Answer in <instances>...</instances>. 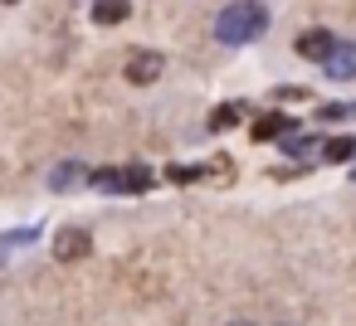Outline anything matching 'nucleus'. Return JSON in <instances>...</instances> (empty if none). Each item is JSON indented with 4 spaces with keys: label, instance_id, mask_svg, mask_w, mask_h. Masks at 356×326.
<instances>
[{
    "label": "nucleus",
    "instance_id": "obj_13",
    "mask_svg": "<svg viewBox=\"0 0 356 326\" xmlns=\"http://www.w3.org/2000/svg\"><path fill=\"white\" fill-rule=\"evenodd\" d=\"M0 6H20V0H0Z\"/></svg>",
    "mask_w": 356,
    "mask_h": 326
},
{
    "label": "nucleus",
    "instance_id": "obj_4",
    "mask_svg": "<svg viewBox=\"0 0 356 326\" xmlns=\"http://www.w3.org/2000/svg\"><path fill=\"white\" fill-rule=\"evenodd\" d=\"M332 44H337V35H327V30H302V35H298V59L322 64V59L332 54Z\"/></svg>",
    "mask_w": 356,
    "mask_h": 326
},
{
    "label": "nucleus",
    "instance_id": "obj_12",
    "mask_svg": "<svg viewBox=\"0 0 356 326\" xmlns=\"http://www.w3.org/2000/svg\"><path fill=\"white\" fill-rule=\"evenodd\" d=\"M229 326H254V321H229Z\"/></svg>",
    "mask_w": 356,
    "mask_h": 326
},
{
    "label": "nucleus",
    "instance_id": "obj_3",
    "mask_svg": "<svg viewBox=\"0 0 356 326\" xmlns=\"http://www.w3.org/2000/svg\"><path fill=\"white\" fill-rule=\"evenodd\" d=\"M322 74H327L332 83H351V78H356V44L337 40V44H332V54L322 59Z\"/></svg>",
    "mask_w": 356,
    "mask_h": 326
},
{
    "label": "nucleus",
    "instance_id": "obj_5",
    "mask_svg": "<svg viewBox=\"0 0 356 326\" xmlns=\"http://www.w3.org/2000/svg\"><path fill=\"white\" fill-rule=\"evenodd\" d=\"M166 74V59L161 54H132L127 59V83H156Z\"/></svg>",
    "mask_w": 356,
    "mask_h": 326
},
{
    "label": "nucleus",
    "instance_id": "obj_11",
    "mask_svg": "<svg viewBox=\"0 0 356 326\" xmlns=\"http://www.w3.org/2000/svg\"><path fill=\"white\" fill-rule=\"evenodd\" d=\"M234 117H239V108H220V112H215V132H220V127H229Z\"/></svg>",
    "mask_w": 356,
    "mask_h": 326
},
{
    "label": "nucleus",
    "instance_id": "obj_10",
    "mask_svg": "<svg viewBox=\"0 0 356 326\" xmlns=\"http://www.w3.org/2000/svg\"><path fill=\"white\" fill-rule=\"evenodd\" d=\"M312 146H317V137H307V132H293V137H283V151H288V156H307Z\"/></svg>",
    "mask_w": 356,
    "mask_h": 326
},
{
    "label": "nucleus",
    "instance_id": "obj_6",
    "mask_svg": "<svg viewBox=\"0 0 356 326\" xmlns=\"http://www.w3.org/2000/svg\"><path fill=\"white\" fill-rule=\"evenodd\" d=\"M293 132H298V122L283 117V112H268V117L254 122V141H283V137H293Z\"/></svg>",
    "mask_w": 356,
    "mask_h": 326
},
{
    "label": "nucleus",
    "instance_id": "obj_1",
    "mask_svg": "<svg viewBox=\"0 0 356 326\" xmlns=\"http://www.w3.org/2000/svg\"><path fill=\"white\" fill-rule=\"evenodd\" d=\"M268 35V6L259 0H234L215 15V40L229 44V49H244V44H259Z\"/></svg>",
    "mask_w": 356,
    "mask_h": 326
},
{
    "label": "nucleus",
    "instance_id": "obj_9",
    "mask_svg": "<svg viewBox=\"0 0 356 326\" xmlns=\"http://www.w3.org/2000/svg\"><path fill=\"white\" fill-rule=\"evenodd\" d=\"M351 156H356V137H337L322 146V161H351Z\"/></svg>",
    "mask_w": 356,
    "mask_h": 326
},
{
    "label": "nucleus",
    "instance_id": "obj_7",
    "mask_svg": "<svg viewBox=\"0 0 356 326\" xmlns=\"http://www.w3.org/2000/svg\"><path fill=\"white\" fill-rule=\"evenodd\" d=\"M83 180H88V171H83L79 161H64V166H54V171H49V190H59V195H64V190H74V185H83Z\"/></svg>",
    "mask_w": 356,
    "mask_h": 326
},
{
    "label": "nucleus",
    "instance_id": "obj_8",
    "mask_svg": "<svg viewBox=\"0 0 356 326\" xmlns=\"http://www.w3.org/2000/svg\"><path fill=\"white\" fill-rule=\"evenodd\" d=\"M127 15H132L127 0H93V20H98V25H122Z\"/></svg>",
    "mask_w": 356,
    "mask_h": 326
},
{
    "label": "nucleus",
    "instance_id": "obj_2",
    "mask_svg": "<svg viewBox=\"0 0 356 326\" xmlns=\"http://www.w3.org/2000/svg\"><path fill=\"white\" fill-rule=\"evenodd\" d=\"M88 248H93V239H88V229H79V224H64V229L54 234V258H59V263H79Z\"/></svg>",
    "mask_w": 356,
    "mask_h": 326
}]
</instances>
